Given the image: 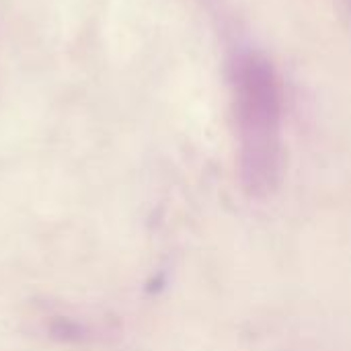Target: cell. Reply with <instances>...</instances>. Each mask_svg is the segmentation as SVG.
Wrapping results in <instances>:
<instances>
[{
  "label": "cell",
  "mask_w": 351,
  "mask_h": 351,
  "mask_svg": "<svg viewBox=\"0 0 351 351\" xmlns=\"http://www.w3.org/2000/svg\"><path fill=\"white\" fill-rule=\"evenodd\" d=\"M234 111L241 130L243 167L251 181H271L280 158L282 93L274 66L245 53L232 66Z\"/></svg>",
  "instance_id": "cell-1"
}]
</instances>
